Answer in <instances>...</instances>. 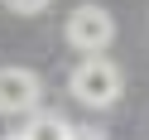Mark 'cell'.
Here are the masks:
<instances>
[{
  "mask_svg": "<svg viewBox=\"0 0 149 140\" xmlns=\"http://www.w3.org/2000/svg\"><path fill=\"white\" fill-rule=\"evenodd\" d=\"M111 39H116V20H111V10H101V5H77V10L68 15V44L82 49L87 58L101 53Z\"/></svg>",
  "mask_w": 149,
  "mask_h": 140,
  "instance_id": "2",
  "label": "cell"
},
{
  "mask_svg": "<svg viewBox=\"0 0 149 140\" xmlns=\"http://www.w3.org/2000/svg\"><path fill=\"white\" fill-rule=\"evenodd\" d=\"M39 101H43V82L34 68H19V63L0 68V111L5 116H29L39 111Z\"/></svg>",
  "mask_w": 149,
  "mask_h": 140,
  "instance_id": "3",
  "label": "cell"
},
{
  "mask_svg": "<svg viewBox=\"0 0 149 140\" xmlns=\"http://www.w3.org/2000/svg\"><path fill=\"white\" fill-rule=\"evenodd\" d=\"M48 0H10V10H19V15H39Z\"/></svg>",
  "mask_w": 149,
  "mask_h": 140,
  "instance_id": "5",
  "label": "cell"
},
{
  "mask_svg": "<svg viewBox=\"0 0 149 140\" xmlns=\"http://www.w3.org/2000/svg\"><path fill=\"white\" fill-rule=\"evenodd\" d=\"M19 135H24V140H68V135H72V121L58 116V111H39V116L24 121Z\"/></svg>",
  "mask_w": 149,
  "mask_h": 140,
  "instance_id": "4",
  "label": "cell"
},
{
  "mask_svg": "<svg viewBox=\"0 0 149 140\" xmlns=\"http://www.w3.org/2000/svg\"><path fill=\"white\" fill-rule=\"evenodd\" d=\"M68 140H106V135H101V130H91V126H72Z\"/></svg>",
  "mask_w": 149,
  "mask_h": 140,
  "instance_id": "6",
  "label": "cell"
},
{
  "mask_svg": "<svg viewBox=\"0 0 149 140\" xmlns=\"http://www.w3.org/2000/svg\"><path fill=\"white\" fill-rule=\"evenodd\" d=\"M68 87H72V97H77L82 106L101 111V106H116V101H120V92H125V72H120L106 53H91V58H82L77 68H72Z\"/></svg>",
  "mask_w": 149,
  "mask_h": 140,
  "instance_id": "1",
  "label": "cell"
},
{
  "mask_svg": "<svg viewBox=\"0 0 149 140\" xmlns=\"http://www.w3.org/2000/svg\"><path fill=\"white\" fill-rule=\"evenodd\" d=\"M5 140H24V135H19V130H15V135H5Z\"/></svg>",
  "mask_w": 149,
  "mask_h": 140,
  "instance_id": "7",
  "label": "cell"
}]
</instances>
